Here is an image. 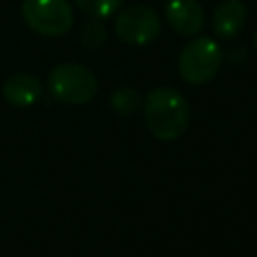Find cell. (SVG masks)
<instances>
[{"instance_id": "cell-1", "label": "cell", "mask_w": 257, "mask_h": 257, "mask_svg": "<svg viewBox=\"0 0 257 257\" xmlns=\"http://www.w3.org/2000/svg\"><path fill=\"white\" fill-rule=\"evenodd\" d=\"M145 120L159 141H177L189 126V104L171 86H157L145 98Z\"/></svg>"}, {"instance_id": "cell-2", "label": "cell", "mask_w": 257, "mask_h": 257, "mask_svg": "<svg viewBox=\"0 0 257 257\" xmlns=\"http://www.w3.org/2000/svg\"><path fill=\"white\" fill-rule=\"evenodd\" d=\"M46 86L58 102L78 106L94 98L98 80L90 68L76 62H64L50 70Z\"/></svg>"}, {"instance_id": "cell-3", "label": "cell", "mask_w": 257, "mask_h": 257, "mask_svg": "<svg viewBox=\"0 0 257 257\" xmlns=\"http://www.w3.org/2000/svg\"><path fill=\"white\" fill-rule=\"evenodd\" d=\"M223 62V52L219 44L209 36L193 38L185 44L179 54V74L191 84L209 82Z\"/></svg>"}, {"instance_id": "cell-4", "label": "cell", "mask_w": 257, "mask_h": 257, "mask_svg": "<svg viewBox=\"0 0 257 257\" xmlns=\"http://www.w3.org/2000/svg\"><path fill=\"white\" fill-rule=\"evenodd\" d=\"M22 18L42 36H62L72 28L74 12L68 0H24Z\"/></svg>"}, {"instance_id": "cell-5", "label": "cell", "mask_w": 257, "mask_h": 257, "mask_svg": "<svg viewBox=\"0 0 257 257\" xmlns=\"http://www.w3.org/2000/svg\"><path fill=\"white\" fill-rule=\"evenodd\" d=\"M114 32L126 44H149L161 32V18L153 8L145 4H133L118 12L114 20Z\"/></svg>"}, {"instance_id": "cell-6", "label": "cell", "mask_w": 257, "mask_h": 257, "mask_svg": "<svg viewBox=\"0 0 257 257\" xmlns=\"http://www.w3.org/2000/svg\"><path fill=\"white\" fill-rule=\"evenodd\" d=\"M165 14L169 24L185 36L197 34L205 22L203 8L197 0H169L165 6Z\"/></svg>"}, {"instance_id": "cell-7", "label": "cell", "mask_w": 257, "mask_h": 257, "mask_svg": "<svg viewBox=\"0 0 257 257\" xmlns=\"http://www.w3.org/2000/svg\"><path fill=\"white\" fill-rule=\"evenodd\" d=\"M247 22V8L241 0H223L213 14V30L219 38H235Z\"/></svg>"}, {"instance_id": "cell-8", "label": "cell", "mask_w": 257, "mask_h": 257, "mask_svg": "<svg viewBox=\"0 0 257 257\" xmlns=\"http://www.w3.org/2000/svg\"><path fill=\"white\" fill-rule=\"evenodd\" d=\"M40 92H42L40 80L28 72H14L12 76L6 78L2 86V96L12 106H30L38 100Z\"/></svg>"}, {"instance_id": "cell-9", "label": "cell", "mask_w": 257, "mask_h": 257, "mask_svg": "<svg viewBox=\"0 0 257 257\" xmlns=\"http://www.w3.org/2000/svg\"><path fill=\"white\" fill-rule=\"evenodd\" d=\"M110 108L120 114V116H133L139 108H141V94L131 88V86H122V88H116L112 94H110Z\"/></svg>"}, {"instance_id": "cell-10", "label": "cell", "mask_w": 257, "mask_h": 257, "mask_svg": "<svg viewBox=\"0 0 257 257\" xmlns=\"http://www.w3.org/2000/svg\"><path fill=\"white\" fill-rule=\"evenodd\" d=\"M80 42L88 50H98V48L104 46V42H106V28L100 22V18L86 20L80 26Z\"/></svg>"}, {"instance_id": "cell-11", "label": "cell", "mask_w": 257, "mask_h": 257, "mask_svg": "<svg viewBox=\"0 0 257 257\" xmlns=\"http://www.w3.org/2000/svg\"><path fill=\"white\" fill-rule=\"evenodd\" d=\"M74 2L82 12H86L92 18H108L122 4V0H74Z\"/></svg>"}, {"instance_id": "cell-12", "label": "cell", "mask_w": 257, "mask_h": 257, "mask_svg": "<svg viewBox=\"0 0 257 257\" xmlns=\"http://www.w3.org/2000/svg\"><path fill=\"white\" fill-rule=\"evenodd\" d=\"M253 44H255V50H257V30H255V34H253Z\"/></svg>"}]
</instances>
